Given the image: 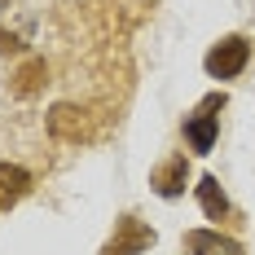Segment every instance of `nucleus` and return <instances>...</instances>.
Here are the masks:
<instances>
[{"label": "nucleus", "mask_w": 255, "mask_h": 255, "mask_svg": "<svg viewBox=\"0 0 255 255\" xmlns=\"http://www.w3.org/2000/svg\"><path fill=\"white\" fill-rule=\"evenodd\" d=\"M198 207L207 211V220H225V216H229V198H225V189H220L216 176L198 180Z\"/></svg>", "instance_id": "8"}, {"label": "nucleus", "mask_w": 255, "mask_h": 255, "mask_svg": "<svg viewBox=\"0 0 255 255\" xmlns=\"http://www.w3.org/2000/svg\"><path fill=\"white\" fill-rule=\"evenodd\" d=\"M247 62H251V40L247 35H225V40H216L211 49H207L203 66L211 79H238L247 71Z\"/></svg>", "instance_id": "1"}, {"label": "nucleus", "mask_w": 255, "mask_h": 255, "mask_svg": "<svg viewBox=\"0 0 255 255\" xmlns=\"http://www.w3.org/2000/svg\"><path fill=\"white\" fill-rule=\"evenodd\" d=\"M145 247H154V229H150V225H141L136 216H124L102 255H141Z\"/></svg>", "instance_id": "3"}, {"label": "nucleus", "mask_w": 255, "mask_h": 255, "mask_svg": "<svg viewBox=\"0 0 255 255\" xmlns=\"http://www.w3.org/2000/svg\"><path fill=\"white\" fill-rule=\"evenodd\" d=\"M185 247L194 255H242V242H233L225 233H211V229H194L185 233Z\"/></svg>", "instance_id": "6"}, {"label": "nucleus", "mask_w": 255, "mask_h": 255, "mask_svg": "<svg viewBox=\"0 0 255 255\" xmlns=\"http://www.w3.org/2000/svg\"><path fill=\"white\" fill-rule=\"evenodd\" d=\"M185 180H189V163H185V154H172L154 167L150 185L158 198H176V194H185Z\"/></svg>", "instance_id": "5"}, {"label": "nucleus", "mask_w": 255, "mask_h": 255, "mask_svg": "<svg viewBox=\"0 0 255 255\" xmlns=\"http://www.w3.org/2000/svg\"><path fill=\"white\" fill-rule=\"evenodd\" d=\"M31 194V172L18 163H0V207H13Z\"/></svg>", "instance_id": "7"}, {"label": "nucleus", "mask_w": 255, "mask_h": 255, "mask_svg": "<svg viewBox=\"0 0 255 255\" xmlns=\"http://www.w3.org/2000/svg\"><path fill=\"white\" fill-rule=\"evenodd\" d=\"M13 79H18V93H22V97H26V93H35V88L44 84V62H40V57H31Z\"/></svg>", "instance_id": "9"}, {"label": "nucleus", "mask_w": 255, "mask_h": 255, "mask_svg": "<svg viewBox=\"0 0 255 255\" xmlns=\"http://www.w3.org/2000/svg\"><path fill=\"white\" fill-rule=\"evenodd\" d=\"M225 106V93H216V97H207L189 119H185V141H189V150L194 154H211L216 150V132H220V110Z\"/></svg>", "instance_id": "2"}, {"label": "nucleus", "mask_w": 255, "mask_h": 255, "mask_svg": "<svg viewBox=\"0 0 255 255\" xmlns=\"http://www.w3.org/2000/svg\"><path fill=\"white\" fill-rule=\"evenodd\" d=\"M49 132L62 141H84L88 136V110L75 102H57L49 110Z\"/></svg>", "instance_id": "4"}]
</instances>
